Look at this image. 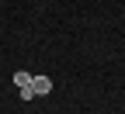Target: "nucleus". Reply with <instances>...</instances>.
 Masks as SVG:
<instances>
[{
	"label": "nucleus",
	"instance_id": "nucleus-2",
	"mask_svg": "<svg viewBox=\"0 0 125 114\" xmlns=\"http://www.w3.org/2000/svg\"><path fill=\"white\" fill-rule=\"evenodd\" d=\"M14 87H18V90H21V87H31V73H24V69L14 73Z\"/></svg>",
	"mask_w": 125,
	"mask_h": 114
},
{
	"label": "nucleus",
	"instance_id": "nucleus-1",
	"mask_svg": "<svg viewBox=\"0 0 125 114\" xmlns=\"http://www.w3.org/2000/svg\"><path fill=\"white\" fill-rule=\"evenodd\" d=\"M52 90V83H49V76H31V93H49Z\"/></svg>",
	"mask_w": 125,
	"mask_h": 114
}]
</instances>
